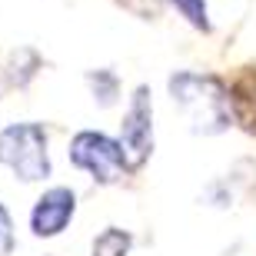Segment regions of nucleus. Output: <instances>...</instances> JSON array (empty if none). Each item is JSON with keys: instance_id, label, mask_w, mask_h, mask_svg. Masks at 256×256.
I'll return each mask as SVG.
<instances>
[{"instance_id": "f257e3e1", "label": "nucleus", "mask_w": 256, "mask_h": 256, "mask_svg": "<svg viewBox=\"0 0 256 256\" xmlns=\"http://www.w3.org/2000/svg\"><path fill=\"white\" fill-rule=\"evenodd\" d=\"M170 96L183 110L193 133L213 136L236 124V106H233V90L213 74H196V70H180L170 76Z\"/></svg>"}, {"instance_id": "f03ea898", "label": "nucleus", "mask_w": 256, "mask_h": 256, "mask_svg": "<svg viewBox=\"0 0 256 256\" xmlns=\"http://www.w3.org/2000/svg\"><path fill=\"white\" fill-rule=\"evenodd\" d=\"M0 163L14 170L24 183L50 176L47 133L40 124H10L0 130Z\"/></svg>"}, {"instance_id": "7ed1b4c3", "label": "nucleus", "mask_w": 256, "mask_h": 256, "mask_svg": "<svg viewBox=\"0 0 256 256\" xmlns=\"http://www.w3.org/2000/svg\"><path fill=\"white\" fill-rule=\"evenodd\" d=\"M70 163L76 170L90 173L96 183H120L130 173V163L124 156V146L120 140L106 136V133H96V130H80L70 140Z\"/></svg>"}, {"instance_id": "20e7f679", "label": "nucleus", "mask_w": 256, "mask_h": 256, "mask_svg": "<svg viewBox=\"0 0 256 256\" xmlns=\"http://www.w3.org/2000/svg\"><path fill=\"white\" fill-rule=\"evenodd\" d=\"M120 146L130 163V170H140L153 153V100L150 86H136V94L130 96V106L124 114V126H120Z\"/></svg>"}, {"instance_id": "39448f33", "label": "nucleus", "mask_w": 256, "mask_h": 256, "mask_svg": "<svg viewBox=\"0 0 256 256\" xmlns=\"http://www.w3.org/2000/svg\"><path fill=\"white\" fill-rule=\"evenodd\" d=\"M76 213V193L70 186H54L44 196L34 203V213H30V230L37 236H60L66 230V223L74 220Z\"/></svg>"}, {"instance_id": "423d86ee", "label": "nucleus", "mask_w": 256, "mask_h": 256, "mask_svg": "<svg viewBox=\"0 0 256 256\" xmlns=\"http://www.w3.org/2000/svg\"><path fill=\"white\" fill-rule=\"evenodd\" d=\"M233 106H236V124H246L256 130V74H246L236 84Z\"/></svg>"}, {"instance_id": "0eeeda50", "label": "nucleus", "mask_w": 256, "mask_h": 256, "mask_svg": "<svg viewBox=\"0 0 256 256\" xmlns=\"http://www.w3.org/2000/svg\"><path fill=\"white\" fill-rule=\"evenodd\" d=\"M130 243H133L130 233L110 226V230H104V233L94 240V256H126L130 253Z\"/></svg>"}, {"instance_id": "6e6552de", "label": "nucleus", "mask_w": 256, "mask_h": 256, "mask_svg": "<svg viewBox=\"0 0 256 256\" xmlns=\"http://www.w3.org/2000/svg\"><path fill=\"white\" fill-rule=\"evenodd\" d=\"M86 84L94 86V96L100 100V106H110L120 94V80H116L114 70H96V74H86Z\"/></svg>"}, {"instance_id": "1a4fd4ad", "label": "nucleus", "mask_w": 256, "mask_h": 256, "mask_svg": "<svg viewBox=\"0 0 256 256\" xmlns=\"http://www.w3.org/2000/svg\"><path fill=\"white\" fill-rule=\"evenodd\" d=\"M170 4L180 10L183 17H186V24H190V27L203 30V34H210V30H213L210 14H206V0H170Z\"/></svg>"}, {"instance_id": "9d476101", "label": "nucleus", "mask_w": 256, "mask_h": 256, "mask_svg": "<svg viewBox=\"0 0 256 256\" xmlns=\"http://www.w3.org/2000/svg\"><path fill=\"white\" fill-rule=\"evenodd\" d=\"M14 243H17V236H14V220H10V213L0 203V256L14 253Z\"/></svg>"}]
</instances>
